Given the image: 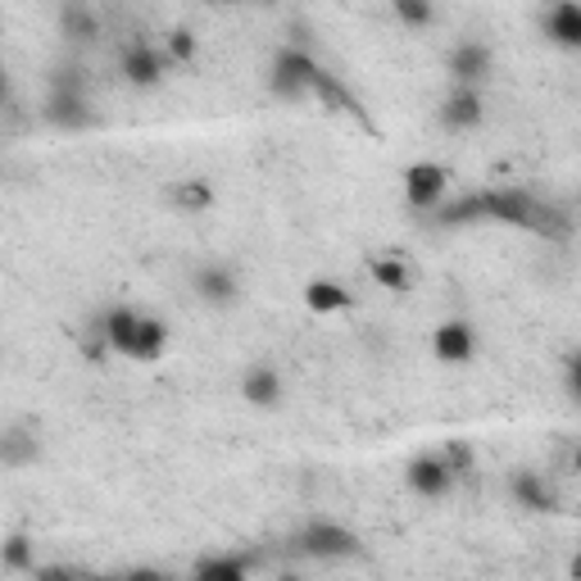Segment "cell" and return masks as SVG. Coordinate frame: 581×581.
<instances>
[{"mask_svg": "<svg viewBox=\"0 0 581 581\" xmlns=\"http://www.w3.org/2000/svg\"><path fill=\"white\" fill-rule=\"evenodd\" d=\"M42 459V441H36L32 428H10L0 432V463L6 469H28V463Z\"/></svg>", "mask_w": 581, "mask_h": 581, "instance_id": "15", "label": "cell"}, {"mask_svg": "<svg viewBox=\"0 0 581 581\" xmlns=\"http://www.w3.org/2000/svg\"><path fill=\"white\" fill-rule=\"evenodd\" d=\"M309 96H319L327 109H336V114H345V119H355V123H364V128H373L368 123V109L355 100V92L351 87H345L341 83V77L336 73H327V68H319V77H314V92H309Z\"/></svg>", "mask_w": 581, "mask_h": 581, "instance_id": "9", "label": "cell"}, {"mask_svg": "<svg viewBox=\"0 0 581 581\" xmlns=\"http://www.w3.org/2000/svg\"><path fill=\"white\" fill-rule=\"evenodd\" d=\"M304 304L314 309V314H341V309H351L355 304V295L345 291L341 282H309V291H304Z\"/></svg>", "mask_w": 581, "mask_h": 581, "instance_id": "19", "label": "cell"}, {"mask_svg": "<svg viewBox=\"0 0 581 581\" xmlns=\"http://www.w3.org/2000/svg\"><path fill=\"white\" fill-rule=\"evenodd\" d=\"M196 295L205 300V304H214V309H227V304H237V295H241V282H237V273H232L227 263H205V268H196Z\"/></svg>", "mask_w": 581, "mask_h": 581, "instance_id": "7", "label": "cell"}, {"mask_svg": "<svg viewBox=\"0 0 581 581\" xmlns=\"http://www.w3.org/2000/svg\"><path fill=\"white\" fill-rule=\"evenodd\" d=\"M123 581H164V572H154V568H132V572H123Z\"/></svg>", "mask_w": 581, "mask_h": 581, "instance_id": "26", "label": "cell"}, {"mask_svg": "<svg viewBox=\"0 0 581 581\" xmlns=\"http://www.w3.org/2000/svg\"><path fill=\"white\" fill-rule=\"evenodd\" d=\"M250 568H255L250 555H209L196 563L191 581H250Z\"/></svg>", "mask_w": 581, "mask_h": 581, "instance_id": "16", "label": "cell"}, {"mask_svg": "<svg viewBox=\"0 0 581 581\" xmlns=\"http://www.w3.org/2000/svg\"><path fill=\"white\" fill-rule=\"evenodd\" d=\"M445 182H450V173L441 164H409L405 169V201L413 209H437L445 196Z\"/></svg>", "mask_w": 581, "mask_h": 581, "instance_id": "5", "label": "cell"}, {"mask_svg": "<svg viewBox=\"0 0 581 581\" xmlns=\"http://www.w3.org/2000/svg\"><path fill=\"white\" fill-rule=\"evenodd\" d=\"M540 28H546V36H550L555 46L577 51V46H581V6H572V0H559V6L546 10Z\"/></svg>", "mask_w": 581, "mask_h": 581, "instance_id": "12", "label": "cell"}, {"mask_svg": "<svg viewBox=\"0 0 581 581\" xmlns=\"http://www.w3.org/2000/svg\"><path fill=\"white\" fill-rule=\"evenodd\" d=\"M241 396L255 405V409H273L282 400V377L268 368V364H255L246 377H241Z\"/></svg>", "mask_w": 581, "mask_h": 581, "instance_id": "17", "label": "cell"}, {"mask_svg": "<svg viewBox=\"0 0 581 581\" xmlns=\"http://www.w3.org/2000/svg\"><path fill=\"white\" fill-rule=\"evenodd\" d=\"M191 55H196V36H191L186 28L169 32V60H191Z\"/></svg>", "mask_w": 581, "mask_h": 581, "instance_id": "25", "label": "cell"}, {"mask_svg": "<svg viewBox=\"0 0 581 581\" xmlns=\"http://www.w3.org/2000/svg\"><path fill=\"white\" fill-rule=\"evenodd\" d=\"M509 491H514L518 505H523V509H531V514H555V509H559L555 486H550L546 477H540V473H514Z\"/></svg>", "mask_w": 581, "mask_h": 581, "instance_id": "13", "label": "cell"}, {"mask_svg": "<svg viewBox=\"0 0 581 581\" xmlns=\"http://www.w3.org/2000/svg\"><path fill=\"white\" fill-rule=\"evenodd\" d=\"M373 278L386 291H409V268L400 259H373Z\"/></svg>", "mask_w": 581, "mask_h": 581, "instance_id": "22", "label": "cell"}, {"mask_svg": "<svg viewBox=\"0 0 581 581\" xmlns=\"http://www.w3.org/2000/svg\"><path fill=\"white\" fill-rule=\"evenodd\" d=\"M441 128H450V132H469V128H477L482 123V92L477 87H454L450 96H445V105H441Z\"/></svg>", "mask_w": 581, "mask_h": 581, "instance_id": "10", "label": "cell"}, {"mask_svg": "<svg viewBox=\"0 0 581 581\" xmlns=\"http://www.w3.org/2000/svg\"><path fill=\"white\" fill-rule=\"evenodd\" d=\"M319 68L323 64L314 55H309L300 42H291L273 55V64H268V92H273L278 100H304L309 92H314Z\"/></svg>", "mask_w": 581, "mask_h": 581, "instance_id": "2", "label": "cell"}, {"mask_svg": "<svg viewBox=\"0 0 581 581\" xmlns=\"http://www.w3.org/2000/svg\"><path fill=\"white\" fill-rule=\"evenodd\" d=\"M405 482H409L422 499H441V495L454 486V473L445 469V459H441V454H418V459H409Z\"/></svg>", "mask_w": 581, "mask_h": 581, "instance_id": "6", "label": "cell"}, {"mask_svg": "<svg viewBox=\"0 0 581 581\" xmlns=\"http://www.w3.org/2000/svg\"><path fill=\"white\" fill-rule=\"evenodd\" d=\"M60 32L68 36V42H96L100 36V14L92 10V6H64L60 10Z\"/></svg>", "mask_w": 581, "mask_h": 581, "instance_id": "18", "label": "cell"}, {"mask_svg": "<svg viewBox=\"0 0 581 581\" xmlns=\"http://www.w3.org/2000/svg\"><path fill=\"white\" fill-rule=\"evenodd\" d=\"M291 550H295V555H304V559H323V563H336V559H359V555H364L359 536H355L351 527H341V523H327V518L300 527V531H295V540H291Z\"/></svg>", "mask_w": 581, "mask_h": 581, "instance_id": "3", "label": "cell"}, {"mask_svg": "<svg viewBox=\"0 0 581 581\" xmlns=\"http://www.w3.org/2000/svg\"><path fill=\"white\" fill-rule=\"evenodd\" d=\"M46 123L55 128H87L92 123V100H87V73L77 64H60L51 73V100H46Z\"/></svg>", "mask_w": 581, "mask_h": 581, "instance_id": "1", "label": "cell"}, {"mask_svg": "<svg viewBox=\"0 0 581 581\" xmlns=\"http://www.w3.org/2000/svg\"><path fill=\"white\" fill-rule=\"evenodd\" d=\"M432 351H437L441 364H469V359L477 355V336H473L469 323H459V319H454V323H441V327H437Z\"/></svg>", "mask_w": 581, "mask_h": 581, "instance_id": "11", "label": "cell"}, {"mask_svg": "<svg viewBox=\"0 0 581 581\" xmlns=\"http://www.w3.org/2000/svg\"><path fill=\"white\" fill-rule=\"evenodd\" d=\"M278 581H304V577H295V572H282V577H278Z\"/></svg>", "mask_w": 581, "mask_h": 581, "instance_id": "28", "label": "cell"}, {"mask_svg": "<svg viewBox=\"0 0 581 581\" xmlns=\"http://www.w3.org/2000/svg\"><path fill=\"white\" fill-rule=\"evenodd\" d=\"M445 68H450V77H454V87H477L482 77L491 73V51L469 36V42H459V46L450 51Z\"/></svg>", "mask_w": 581, "mask_h": 581, "instance_id": "8", "label": "cell"}, {"mask_svg": "<svg viewBox=\"0 0 581 581\" xmlns=\"http://www.w3.org/2000/svg\"><path fill=\"white\" fill-rule=\"evenodd\" d=\"M0 568H10V572H32L36 568V550H32V540L23 531L0 540Z\"/></svg>", "mask_w": 581, "mask_h": 581, "instance_id": "20", "label": "cell"}, {"mask_svg": "<svg viewBox=\"0 0 581 581\" xmlns=\"http://www.w3.org/2000/svg\"><path fill=\"white\" fill-rule=\"evenodd\" d=\"M396 19L409 23V28H428V23L437 19V10L422 6V0H396Z\"/></svg>", "mask_w": 581, "mask_h": 581, "instance_id": "23", "label": "cell"}, {"mask_svg": "<svg viewBox=\"0 0 581 581\" xmlns=\"http://www.w3.org/2000/svg\"><path fill=\"white\" fill-rule=\"evenodd\" d=\"M173 205H177L182 214H201V209H209V205H214V186H209V182H201V177H191V182L173 186Z\"/></svg>", "mask_w": 581, "mask_h": 581, "instance_id": "21", "label": "cell"}, {"mask_svg": "<svg viewBox=\"0 0 581 581\" xmlns=\"http://www.w3.org/2000/svg\"><path fill=\"white\" fill-rule=\"evenodd\" d=\"M10 100V83H6V68H0V105Z\"/></svg>", "mask_w": 581, "mask_h": 581, "instance_id": "27", "label": "cell"}, {"mask_svg": "<svg viewBox=\"0 0 581 581\" xmlns=\"http://www.w3.org/2000/svg\"><path fill=\"white\" fill-rule=\"evenodd\" d=\"M164 345H169V327L160 323V319H137V327H132V341H128V359H137V364H154L164 355Z\"/></svg>", "mask_w": 581, "mask_h": 581, "instance_id": "14", "label": "cell"}, {"mask_svg": "<svg viewBox=\"0 0 581 581\" xmlns=\"http://www.w3.org/2000/svg\"><path fill=\"white\" fill-rule=\"evenodd\" d=\"M441 459H445V469L454 473V477H463V473H473V445H463V441H454V445H445V450H437Z\"/></svg>", "mask_w": 581, "mask_h": 581, "instance_id": "24", "label": "cell"}, {"mask_svg": "<svg viewBox=\"0 0 581 581\" xmlns=\"http://www.w3.org/2000/svg\"><path fill=\"white\" fill-rule=\"evenodd\" d=\"M119 68H123V77H128L132 87H160V83H164V68H169V55L154 51L146 36H141V42H128V46H123Z\"/></svg>", "mask_w": 581, "mask_h": 581, "instance_id": "4", "label": "cell"}]
</instances>
